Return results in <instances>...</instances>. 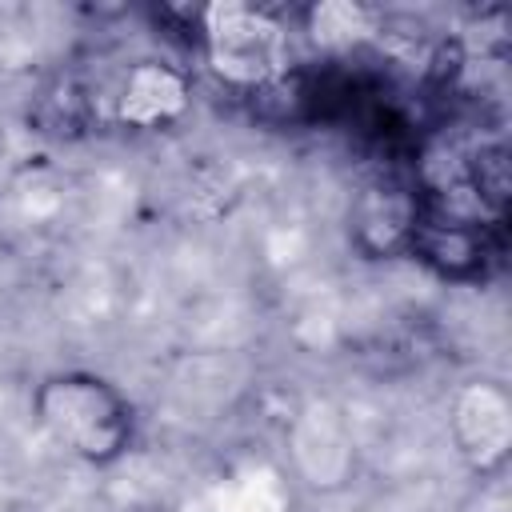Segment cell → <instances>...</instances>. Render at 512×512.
Instances as JSON below:
<instances>
[{
    "mask_svg": "<svg viewBox=\"0 0 512 512\" xmlns=\"http://www.w3.org/2000/svg\"><path fill=\"white\" fill-rule=\"evenodd\" d=\"M192 112V76L168 60H132L112 96V120L132 132H160Z\"/></svg>",
    "mask_w": 512,
    "mask_h": 512,
    "instance_id": "obj_5",
    "label": "cell"
},
{
    "mask_svg": "<svg viewBox=\"0 0 512 512\" xmlns=\"http://www.w3.org/2000/svg\"><path fill=\"white\" fill-rule=\"evenodd\" d=\"M448 436L472 476H500L512 456V392L492 376L464 380L448 400Z\"/></svg>",
    "mask_w": 512,
    "mask_h": 512,
    "instance_id": "obj_3",
    "label": "cell"
},
{
    "mask_svg": "<svg viewBox=\"0 0 512 512\" xmlns=\"http://www.w3.org/2000/svg\"><path fill=\"white\" fill-rule=\"evenodd\" d=\"M304 32L320 48H352L376 32V12L352 0H320L304 8Z\"/></svg>",
    "mask_w": 512,
    "mask_h": 512,
    "instance_id": "obj_8",
    "label": "cell"
},
{
    "mask_svg": "<svg viewBox=\"0 0 512 512\" xmlns=\"http://www.w3.org/2000/svg\"><path fill=\"white\" fill-rule=\"evenodd\" d=\"M32 416L52 444L92 468L120 464L140 432V416L128 392L88 368L48 372L32 388Z\"/></svg>",
    "mask_w": 512,
    "mask_h": 512,
    "instance_id": "obj_1",
    "label": "cell"
},
{
    "mask_svg": "<svg viewBox=\"0 0 512 512\" xmlns=\"http://www.w3.org/2000/svg\"><path fill=\"white\" fill-rule=\"evenodd\" d=\"M424 192L404 184H368L348 212V236L368 260H396L408 256L412 232L420 224Z\"/></svg>",
    "mask_w": 512,
    "mask_h": 512,
    "instance_id": "obj_7",
    "label": "cell"
},
{
    "mask_svg": "<svg viewBox=\"0 0 512 512\" xmlns=\"http://www.w3.org/2000/svg\"><path fill=\"white\" fill-rule=\"evenodd\" d=\"M496 252L500 248H492L488 224H480V216L448 212L424 196L420 224H416L412 244H408L412 260L428 264L444 280H480L488 260H496Z\"/></svg>",
    "mask_w": 512,
    "mask_h": 512,
    "instance_id": "obj_4",
    "label": "cell"
},
{
    "mask_svg": "<svg viewBox=\"0 0 512 512\" xmlns=\"http://www.w3.org/2000/svg\"><path fill=\"white\" fill-rule=\"evenodd\" d=\"M196 48L212 76L236 92H268L288 76V24L260 4H200Z\"/></svg>",
    "mask_w": 512,
    "mask_h": 512,
    "instance_id": "obj_2",
    "label": "cell"
},
{
    "mask_svg": "<svg viewBox=\"0 0 512 512\" xmlns=\"http://www.w3.org/2000/svg\"><path fill=\"white\" fill-rule=\"evenodd\" d=\"M288 452H292V464H296V476L308 484V488H320V492H332V488H344L356 472V444H352V432L344 424V416L324 404V400H312L296 420H292V432H288Z\"/></svg>",
    "mask_w": 512,
    "mask_h": 512,
    "instance_id": "obj_6",
    "label": "cell"
}]
</instances>
